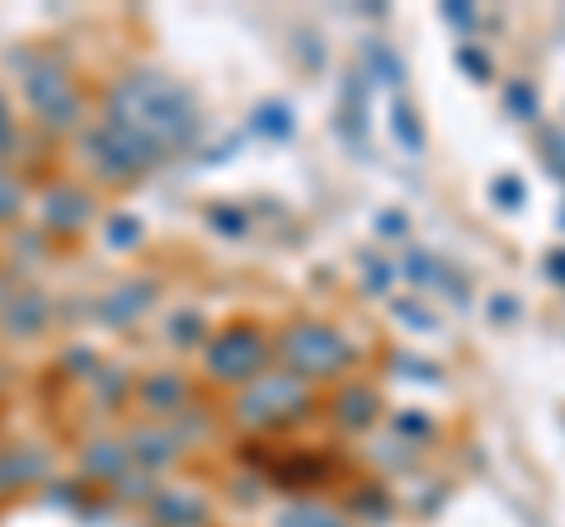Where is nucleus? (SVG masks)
<instances>
[{"label": "nucleus", "mask_w": 565, "mask_h": 527, "mask_svg": "<svg viewBox=\"0 0 565 527\" xmlns=\"http://www.w3.org/2000/svg\"><path fill=\"white\" fill-rule=\"evenodd\" d=\"M29 99H33V109L43 114V122H71L81 114V99H76V90L62 80V76H33L29 80Z\"/></svg>", "instance_id": "4"}, {"label": "nucleus", "mask_w": 565, "mask_h": 527, "mask_svg": "<svg viewBox=\"0 0 565 527\" xmlns=\"http://www.w3.org/2000/svg\"><path fill=\"white\" fill-rule=\"evenodd\" d=\"M307 406V386L297 377H255L250 391L241 396V410L255 419V424H274V419H292Z\"/></svg>", "instance_id": "3"}, {"label": "nucleus", "mask_w": 565, "mask_h": 527, "mask_svg": "<svg viewBox=\"0 0 565 527\" xmlns=\"http://www.w3.org/2000/svg\"><path fill=\"white\" fill-rule=\"evenodd\" d=\"M334 415H340L344 424L359 429V424H367V415H377V396L367 391V386H363V391H359V386H344V400L334 406Z\"/></svg>", "instance_id": "5"}, {"label": "nucleus", "mask_w": 565, "mask_h": 527, "mask_svg": "<svg viewBox=\"0 0 565 527\" xmlns=\"http://www.w3.org/2000/svg\"><path fill=\"white\" fill-rule=\"evenodd\" d=\"M278 527H344V523L321 514V508H288V514L278 518Z\"/></svg>", "instance_id": "6"}, {"label": "nucleus", "mask_w": 565, "mask_h": 527, "mask_svg": "<svg viewBox=\"0 0 565 527\" xmlns=\"http://www.w3.org/2000/svg\"><path fill=\"white\" fill-rule=\"evenodd\" d=\"M264 358H269V344L255 325H232L226 335L207 344V373L222 381H255Z\"/></svg>", "instance_id": "2"}, {"label": "nucleus", "mask_w": 565, "mask_h": 527, "mask_svg": "<svg viewBox=\"0 0 565 527\" xmlns=\"http://www.w3.org/2000/svg\"><path fill=\"white\" fill-rule=\"evenodd\" d=\"M14 137V122H10V109H6V99H0V147H6Z\"/></svg>", "instance_id": "9"}, {"label": "nucleus", "mask_w": 565, "mask_h": 527, "mask_svg": "<svg viewBox=\"0 0 565 527\" xmlns=\"http://www.w3.org/2000/svg\"><path fill=\"white\" fill-rule=\"evenodd\" d=\"M14 207H20V189H14L6 174H0V217H10Z\"/></svg>", "instance_id": "8"}, {"label": "nucleus", "mask_w": 565, "mask_h": 527, "mask_svg": "<svg viewBox=\"0 0 565 527\" xmlns=\"http://www.w3.org/2000/svg\"><path fill=\"white\" fill-rule=\"evenodd\" d=\"M161 518H170V523H193V518H199V508L184 504V499H161Z\"/></svg>", "instance_id": "7"}, {"label": "nucleus", "mask_w": 565, "mask_h": 527, "mask_svg": "<svg viewBox=\"0 0 565 527\" xmlns=\"http://www.w3.org/2000/svg\"><path fill=\"white\" fill-rule=\"evenodd\" d=\"M282 358H288L297 373H307V377H330V373H340L344 358H349V348L344 340L334 335V330H326L321 321H297L288 335H282Z\"/></svg>", "instance_id": "1"}]
</instances>
